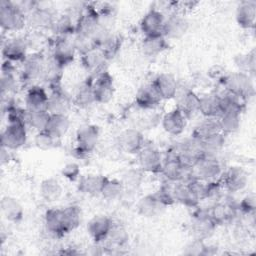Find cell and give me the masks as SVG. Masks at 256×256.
Instances as JSON below:
<instances>
[{"mask_svg":"<svg viewBox=\"0 0 256 256\" xmlns=\"http://www.w3.org/2000/svg\"><path fill=\"white\" fill-rule=\"evenodd\" d=\"M99 128L94 124H84L76 131V145L73 154L78 159H84L91 154L99 142Z\"/></svg>","mask_w":256,"mask_h":256,"instance_id":"cell-1","label":"cell"},{"mask_svg":"<svg viewBox=\"0 0 256 256\" xmlns=\"http://www.w3.org/2000/svg\"><path fill=\"white\" fill-rule=\"evenodd\" d=\"M27 22V15L19 4L2 0L0 2V26L5 31H19Z\"/></svg>","mask_w":256,"mask_h":256,"instance_id":"cell-2","label":"cell"},{"mask_svg":"<svg viewBox=\"0 0 256 256\" xmlns=\"http://www.w3.org/2000/svg\"><path fill=\"white\" fill-rule=\"evenodd\" d=\"M220 82L224 86L226 92L239 95L246 100L252 97L255 93L252 77L240 71L225 74Z\"/></svg>","mask_w":256,"mask_h":256,"instance_id":"cell-3","label":"cell"},{"mask_svg":"<svg viewBox=\"0 0 256 256\" xmlns=\"http://www.w3.org/2000/svg\"><path fill=\"white\" fill-rule=\"evenodd\" d=\"M191 173L193 178L199 180H216L222 174V165L216 156L204 154L191 168Z\"/></svg>","mask_w":256,"mask_h":256,"instance_id":"cell-4","label":"cell"},{"mask_svg":"<svg viewBox=\"0 0 256 256\" xmlns=\"http://www.w3.org/2000/svg\"><path fill=\"white\" fill-rule=\"evenodd\" d=\"M168 182H188L192 179L190 168L184 167L174 154L167 151L166 156L163 158V165L161 173Z\"/></svg>","mask_w":256,"mask_h":256,"instance_id":"cell-5","label":"cell"},{"mask_svg":"<svg viewBox=\"0 0 256 256\" xmlns=\"http://www.w3.org/2000/svg\"><path fill=\"white\" fill-rule=\"evenodd\" d=\"M26 126L23 122H8L1 134V146L9 150L23 147L27 141Z\"/></svg>","mask_w":256,"mask_h":256,"instance_id":"cell-6","label":"cell"},{"mask_svg":"<svg viewBox=\"0 0 256 256\" xmlns=\"http://www.w3.org/2000/svg\"><path fill=\"white\" fill-rule=\"evenodd\" d=\"M76 49L73 44L72 36H57L53 48L51 58L62 68L71 64L76 55Z\"/></svg>","mask_w":256,"mask_h":256,"instance_id":"cell-7","label":"cell"},{"mask_svg":"<svg viewBox=\"0 0 256 256\" xmlns=\"http://www.w3.org/2000/svg\"><path fill=\"white\" fill-rule=\"evenodd\" d=\"M139 168L146 173H161L163 157L161 152L153 145H144L138 153Z\"/></svg>","mask_w":256,"mask_h":256,"instance_id":"cell-8","label":"cell"},{"mask_svg":"<svg viewBox=\"0 0 256 256\" xmlns=\"http://www.w3.org/2000/svg\"><path fill=\"white\" fill-rule=\"evenodd\" d=\"M114 80L112 75L104 70L97 74L93 80V93L95 102L106 104L110 102L114 96Z\"/></svg>","mask_w":256,"mask_h":256,"instance_id":"cell-9","label":"cell"},{"mask_svg":"<svg viewBox=\"0 0 256 256\" xmlns=\"http://www.w3.org/2000/svg\"><path fill=\"white\" fill-rule=\"evenodd\" d=\"M221 175V185L230 193L242 191L248 184V174L239 166H231Z\"/></svg>","mask_w":256,"mask_h":256,"instance_id":"cell-10","label":"cell"},{"mask_svg":"<svg viewBox=\"0 0 256 256\" xmlns=\"http://www.w3.org/2000/svg\"><path fill=\"white\" fill-rule=\"evenodd\" d=\"M189 29V22L186 17L179 12H174L165 18L162 35L167 40L182 38Z\"/></svg>","mask_w":256,"mask_h":256,"instance_id":"cell-11","label":"cell"},{"mask_svg":"<svg viewBox=\"0 0 256 256\" xmlns=\"http://www.w3.org/2000/svg\"><path fill=\"white\" fill-rule=\"evenodd\" d=\"M216 224L211 219L208 210H200L198 209L194 215L191 222V232L193 235V238L205 240L209 238L215 228Z\"/></svg>","mask_w":256,"mask_h":256,"instance_id":"cell-12","label":"cell"},{"mask_svg":"<svg viewBox=\"0 0 256 256\" xmlns=\"http://www.w3.org/2000/svg\"><path fill=\"white\" fill-rule=\"evenodd\" d=\"M118 144L123 152L127 154H138L145 145V140L140 130L127 128L120 133Z\"/></svg>","mask_w":256,"mask_h":256,"instance_id":"cell-13","label":"cell"},{"mask_svg":"<svg viewBox=\"0 0 256 256\" xmlns=\"http://www.w3.org/2000/svg\"><path fill=\"white\" fill-rule=\"evenodd\" d=\"M47 60L41 53H33L26 57V59L22 62V77L23 80L34 81L38 79H42L44 70L46 67Z\"/></svg>","mask_w":256,"mask_h":256,"instance_id":"cell-14","label":"cell"},{"mask_svg":"<svg viewBox=\"0 0 256 256\" xmlns=\"http://www.w3.org/2000/svg\"><path fill=\"white\" fill-rule=\"evenodd\" d=\"M163 130L172 136L182 134L187 125V117L178 108H174L163 115L161 118Z\"/></svg>","mask_w":256,"mask_h":256,"instance_id":"cell-15","label":"cell"},{"mask_svg":"<svg viewBox=\"0 0 256 256\" xmlns=\"http://www.w3.org/2000/svg\"><path fill=\"white\" fill-rule=\"evenodd\" d=\"M151 85L161 100L174 99L179 88L176 78L170 73H161L157 75L151 82Z\"/></svg>","mask_w":256,"mask_h":256,"instance_id":"cell-16","label":"cell"},{"mask_svg":"<svg viewBox=\"0 0 256 256\" xmlns=\"http://www.w3.org/2000/svg\"><path fill=\"white\" fill-rule=\"evenodd\" d=\"M47 111L50 114H67L71 105L72 99L63 91L60 85L50 87Z\"/></svg>","mask_w":256,"mask_h":256,"instance_id":"cell-17","label":"cell"},{"mask_svg":"<svg viewBox=\"0 0 256 256\" xmlns=\"http://www.w3.org/2000/svg\"><path fill=\"white\" fill-rule=\"evenodd\" d=\"M49 93L39 85H32L25 95V109L32 111H47Z\"/></svg>","mask_w":256,"mask_h":256,"instance_id":"cell-18","label":"cell"},{"mask_svg":"<svg viewBox=\"0 0 256 256\" xmlns=\"http://www.w3.org/2000/svg\"><path fill=\"white\" fill-rule=\"evenodd\" d=\"M113 225L111 218L105 215H98L93 217L87 224V232L90 238L95 243L104 242Z\"/></svg>","mask_w":256,"mask_h":256,"instance_id":"cell-19","label":"cell"},{"mask_svg":"<svg viewBox=\"0 0 256 256\" xmlns=\"http://www.w3.org/2000/svg\"><path fill=\"white\" fill-rule=\"evenodd\" d=\"M165 18L160 10L151 8L140 21V29L144 36L162 34Z\"/></svg>","mask_w":256,"mask_h":256,"instance_id":"cell-20","label":"cell"},{"mask_svg":"<svg viewBox=\"0 0 256 256\" xmlns=\"http://www.w3.org/2000/svg\"><path fill=\"white\" fill-rule=\"evenodd\" d=\"M28 44L24 38H12L6 41L2 48V55L4 60L14 62H23L27 54Z\"/></svg>","mask_w":256,"mask_h":256,"instance_id":"cell-21","label":"cell"},{"mask_svg":"<svg viewBox=\"0 0 256 256\" xmlns=\"http://www.w3.org/2000/svg\"><path fill=\"white\" fill-rule=\"evenodd\" d=\"M174 99H176L177 103L176 108L183 112L187 118L190 115L198 112L199 96L192 89L179 87Z\"/></svg>","mask_w":256,"mask_h":256,"instance_id":"cell-22","label":"cell"},{"mask_svg":"<svg viewBox=\"0 0 256 256\" xmlns=\"http://www.w3.org/2000/svg\"><path fill=\"white\" fill-rule=\"evenodd\" d=\"M44 225L49 234L62 237L67 234L62 208H50L44 214Z\"/></svg>","mask_w":256,"mask_h":256,"instance_id":"cell-23","label":"cell"},{"mask_svg":"<svg viewBox=\"0 0 256 256\" xmlns=\"http://www.w3.org/2000/svg\"><path fill=\"white\" fill-rule=\"evenodd\" d=\"M237 24L243 29H252L256 22V2L242 1L238 4L235 14Z\"/></svg>","mask_w":256,"mask_h":256,"instance_id":"cell-24","label":"cell"},{"mask_svg":"<svg viewBox=\"0 0 256 256\" xmlns=\"http://www.w3.org/2000/svg\"><path fill=\"white\" fill-rule=\"evenodd\" d=\"M198 112L203 117H218L221 114V95L211 92L199 96Z\"/></svg>","mask_w":256,"mask_h":256,"instance_id":"cell-25","label":"cell"},{"mask_svg":"<svg viewBox=\"0 0 256 256\" xmlns=\"http://www.w3.org/2000/svg\"><path fill=\"white\" fill-rule=\"evenodd\" d=\"M165 209L166 207L160 203L153 193L143 196L137 203L138 214L146 218H155L160 216Z\"/></svg>","mask_w":256,"mask_h":256,"instance_id":"cell-26","label":"cell"},{"mask_svg":"<svg viewBox=\"0 0 256 256\" xmlns=\"http://www.w3.org/2000/svg\"><path fill=\"white\" fill-rule=\"evenodd\" d=\"M169 48L168 40L162 35L144 36L141 41L142 53L148 57H156Z\"/></svg>","mask_w":256,"mask_h":256,"instance_id":"cell-27","label":"cell"},{"mask_svg":"<svg viewBox=\"0 0 256 256\" xmlns=\"http://www.w3.org/2000/svg\"><path fill=\"white\" fill-rule=\"evenodd\" d=\"M3 217L11 223H19L24 216V209L21 203L12 196H4L0 203Z\"/></svg>","mask_w":256,"mask_h":256,"instance_id":"cell-28","label":"cell"},{"mask_svg":"<svg viewBox=\"0 0 256 256\" xmlns=\"http://www.w3.org/2000/svg\"><path fill=\"white\" fill-rule=\"evenodd\" d=\"M105 179L106 176L100 174H87L79 178L77 188L85 195L97 196L101 193Z\"/></svg>","mask_w":256,"mask_h":256,"instance_id":"cell-29","label":"cell"},{"mask_svg":"<svg viewBox=\"0 0 256 256\" xmlns=\"http://www.w3.org/2000/svg\"><path fill=\"white\" fill-rule=\"evenodd\" d=\"M161 101V98L151 84L140 88L135 96L136 105L143 110H153Z\"/></svg>","mask_w":256,"mask_h":256,"instance_id":"cell-30","label":"cell"},{"mask_svg":"<svg viewBox=\"0 0 256 256\" xmlns=\"http://www.w3.org/2000/svg\"><path fill=\"white\" fill-rule=\"evenodd\" d=\"M108 61L103 51L100 48H95L83 55H81V62L83 67L94 74H99L104 71V65Z\"/></svg>","mask_w":256,"mask_h":256,"instance_id":"cell-31","label":"cell"},{"mask_svg":"<svg viewBox=\"0 0 256 256\" xmlns=\"http://www.w3.org/2000/svg\"><path fill=\"white\" fill-rule=\"evenodd\" d=\"M55 19L56 18L51 10L46 7L35 6L27 15V21L29 24L36 28H51Z\"/></svg>","mask_w":256,"mask_h":256,"instance_id":"cell-32","label":"cell"},{"mask_svg":"<svg viewBox=\"0 0 256 256\" xmlns=\"http://www.w3.org/2000/svg\"><path fill=\"white\" fill-rule=\"evenodd\" d=\"M236 208L229 202H217L208 210V213L216 225L224 224L235 216Z\"/></svg>","mask_w":256,"mask_h":256,"instance_id":"cell-33","label":"cell"},{"mask_svg":"<svg viewBox=\"0 0 256 256\" xmlns=\"http://www.w3.org/2000/svg\"><path fill=\"white\" fill-rule=\"evenodd\" d=\"M72 102L78 108H88L95 102L93 93V80H87L77 88Z\"/></svg>","mask_w":256,"mask_h":256,"instance_id":"cell-34","label":"cell"},{"mask_svg":"<svg viewBox=\"0 0 256 256\" xmlns=\"http://www.w3.org/2000/svg\"><path fill=\"white\" fill-rule=\"evenodd\" d=\"M70 128V120L67 114H50L45 130L57 139L66 135Z\"/></svg>","mask_w":256,"mask_h":256,"instance_id":"cell-35","label":"cell"},{"mask_svg":"<svg viewBox=\"0 0 256 256\" xmlns=\"http://www.w3.org/2000/svg\"><path fill=\"white\" fill-rule=\"evenodd\" d=\"M172 191L175 201L187 206L189 208H196L199 204L198 200L194 197L187 182H174L172 183Z\"/></svg>","mask_w":256,"mask_h":256,"instance_id":"cell-36","label":"cell"},{"mask_svg":"<svg viewBox=\"0 0 256 256\" xmlns=\"http://www.w3.org/2000/svg\"><path fill=\"white\" fill-rule=\"evenodd\" d=\"M221 133L218 118L217 117H203V120L200 121L194 128L191 136L204 140L210 136Z\"/></svg>","mask_w":256,"mask_h":256,"instance_id":"cell-37","label":"cell"},{"mask_svg":"<svg viewBox=\"0 0 256 256\" xmlns=\"http://www.w3.org/2000/svg\"><path fill=\"white\" fill-rule=\"evenodd\" d=\"M62 192V186L55 178H47L40 183L39 194L45 202L51 203L57 201L61 197Z\"/></svg>","mask_w":256,"mask_h":256,"instance_id":"cell-38","label":"cell"},{"mask_svg":"<svg viewBox=\"0 0 256 256\" xmlns=\"http://www.w3.org/2000/svg\"><path fill=\"white\" fill-rule=\"evenodd\" d=\"M17 88V79L15 76V68L13 63L10 61L4 60L2 65V74H1V91L2 96L9 94Z\"/></svg>","mask_w":256,"mask_h":256,"instance_id":"cell-39","label":"cell"},{"mask_svg":"<svg viewBox=\"0 0 256 256\" xmlns=\"http://www.w3.org/2000/svg\"><path fill=\"white\" fill-rule=\"evenodd\" d=\"M218 123L222 134H232L240 128L241 114L237 112H222L218 117Z\"/></svg>","mask_w":256,"mask_h":256,"instance_id":"cell-40","label":"cell"},{"mask_svg":"<svg viewBox=\"0 0 256 256\" xmlns=\"http://www.w3.org/2000/svg\"><path fill=\"white\" fill-rule=\"evenodd\" d=\"M124 193H125V190H124V186L121 179L106 177L100 193V195L104 199L108 201H114V200L120 199Z\"/></svg>","mask_w":256,"mask_h":256,"instance_id":"cell-41","label":"cell"},{"mask_svg":"<svg viewBox=\"0 0 256 256\" xmlns=\"http://www.w3.org/2000/svg\"><path fill=\"white\" fill-rule=\"evenodd\" d=\"M247 100L239 95L225 92L221 95V113L222 112H237L242 113L245 109Z\"/></svg>","mask_w":256,"mask_h":256,"instance_id":"cell-42","label":"cell"},{"mask_svg":"<svg viewBox=\"0 0 256 256\" xmlns=\"http://www.w3.org/2000/svg\"><path fill=\"white\" fill-rule=\"evenodd\" d=\"M51 29L57 36H73L76 32V21L70 15L64 14L55 19Z\"/></svg>","mask_w":256,"mask_h":256,"instance_id":"cell-43","label":"cell"},{"mask_svg":"<svg viewBox=\"0 0 256 256\" xmlns=\"http://www.w3.org/2000/svg\"><path fill=\"white\" fill-rule=\"evenodd\" d=\"M63 218L65 223V228L67 234L77 229L81 223L82 211L81 208L77 205H69L62 208Z\"/></svg>","mask_w":256,"mask_h":256,"instance_id":"cell-44","label":"cell"},{"mask_svg":"<svg viewBox=\"0 0 256 256\" xmlns=\"http://www.w3.org/2000/svg\"><path fill=\"white\" fill-rule=\"evenodd\" d=\"M234 62L236 67L238 68V71L246 73L251 77L254 75L256 69V58L254 51L236 55L234 58Z\"/></svg>","mask_w":256,"mask_h":256,"instance_id":"cell-45","label":"cell"},{"mask_svg":"<svg viewBox=\"0 0 256 256\" xmlns=\"http://www.w3.org/2000/svg\"><path fill=\"white\" fill-rule=\"evenodd\" d=\"M63 69L64 68H62L52 58H50V60H47L46 62V67L44 70L42 80L46 81L50 87L60 85Z\"/></svg>","mask_w":256,"mask_h":256,"instance_id":"cell-46","label":"cell"},{"mask_svg":"<svg viewBox=\"0 0 256 256\" xmlns=\"http://www.w3.org/2000/svg\"><path fill=\"white\" fill-rule=\"evenodd\" d=\"M225 135L222 133L215 134L213 136H210L204 140H201L202 147H203V153L205 155H213L216 156L217 153H219L225 144Z\"/></svg>","mask_w":256,"mask_h":256,"instance_id":"cell-47","label":"cell"},{"mask_svg":"<svg viewBox=\"0 0 256 256\" xmlns=\"http://www.w3.org/2000/svg\"><path fill=\"white\" fill-rule=\"evenodd\" d=\"M50 113L48 111H27V118L26 123L28 126L33 128L34 130L42 131L45 130L48 120H49Z\"/></svg>","mask_w":256,"mask_h":256,"instance_id":"cell-48","label":"cell"},{"mask_svg":"<svg viewBox=\"0 0 256 256\" xmlns=\"http://www.w3.org/2000/svg\"><path fill=\"white\" fill-rule=\"evenodd\" d=\"M128 239H129V235L125 227L121 224L113 223L106 240H109L110 245H113L116 247H122L128 242Z\"/></svg>","mask_w":256,"mask_h":256,"instance_id":"cell-49","label":"cell"},{"mask_svg":"<svg viewBox=\"0 0 256 256\" xmlns=\"http://www.w3.org/2000/svg\"><path fill=\"white\" fill-rule=\"evenodd\" d=\"M60 142V139L55 138L53 135H51L46 130L38 131L34 137V144L35 146L43 151H48L53 148H55L58 143Z\"/></svg>","mask_w":256,"mask_h":256,"instance_id":"cell-50","label":"cell"},{"mask_svg":"<svg viewBox=\"0 0 256 256\" xmlns=\"http://www.w3.org/2000/svg\"><path fill=\"white\" fill-rule=\"evenodd\" d=\"M72 39H73V44L76 49V52L79 53L80 55H83L97 48L92 38L88 35H85L82 33H75L72 36Z\"/></svg>","mask_w":256,"mask_h":256,"instance_id":"cell-51","label":"cell"},{"mask_svg":"<svg viewBox=\"0 0 256 256\" xmlns=\"http://www.w3.org/2000/svg\"><path fill=\"white\" fill-rule=\"evenodd\" d=\"M142 170H135V169H130L126 171L123 174V177L121 179L124 190H135L137 189L142 182Z\"/></svg>","mask_w":256,"mask_h":256,"instance_id":"cell-52","label":"cell"},{"mask_svg":"<svg viewBox=\"0 0 256 256\" xmlns=\"http://www.w3.org/2000/svg\"><path fill=\"white\" fill-rule=\"evenodd\" d=\"M210 249H211V247L206 245L204 240L193 238V240H191L185 246L183 253L185 255H196V256L209 255V254H211Z\"/></svg>","mask_w":256,"mask_h":256,"instance_id":"cell-53","label":"cell"},{"mask_svg":"<svg viewBox=\"0 0 256 256\" xmlns=\"http://www.w3.org/2000/svg\"><path fill=\"white\" fill-rule=\"evenodd\" d=\"M153 194L160 201V203L163 204L166 208L169 206H172L174 203H176L174 195H173V191H172V182H168L167 184L162 185Z\"/></svg>","mask_w":256,"mask_h":256,"instance_id":"cell-54","label":"cell"},{"mask_svg":"<svg viewBox=\"0 0 256 256\" xmlns=\"http://www.w3.org/2000/svg\"><path fill=\"white\" fill-rule=\"evenodd\" d=\"M238 209L246 215L252 214L256 209V197L254 193H249L242 198L238 204Z\"/></svg>","mask_w":256,"mask_h":256,"instance_id":"cell-55","label":"cell"},{"mask_svg":"<svg viewBox=\"0 0 256 256\" xmlns=\"http://www.w3.org/2000/svg\"><path fill=\"white\" fill-rule=\"evenodd\" d=\"M61 174L69 181H76L80 178V166L76 162L66 163L61 169Z\"/></svg>","mask_w":256,"mask_h":256,"instance_id":"cell-56","label":"cell"},{"mask_svg":"<svg viewBox=\"0 0 256 256\" xmlns=\"http://www.w3.org/2000/svg\"><path fill=\"white\" fill-rule=\"evenodd\" d=\"M209 76L212 78V79H217L219 81L222 80V78L225 76V71L218 65H214L213 67L210 68L209 72H208Z\"/></svg>","mask_w":256,"mask_h":256,"instance_id":"cell-57","label":"cell"},{"mask_svg":"<svg viewBox=\"0 0 256 256\" xmlns=\"http://www.w3.org/2000/svg\"><path fill=\"white\" fill-rule=\"evenodd\" d=\"M9 149L5 148V147H2L1 146V154H0V159H1V163L2 164H5V163H8L9 160H10V154H9Z\"/></svg>","mask_w":256,"mask_h":256,"instance_id":"cell-58","label":"cell"}]
</instances>
